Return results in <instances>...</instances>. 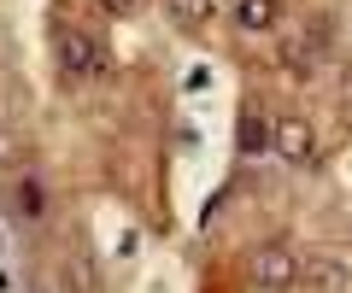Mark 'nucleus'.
<instances>
[{"instance_id": "f257e3e1", "label": "nucleus", "mask_w": 352, "mask_h": 293, "mask_svg": "<svg viewBox=\"0 0 352 293\" xmlns=\"http://www.w3.org/2000/svg\"><path fill=\"white\" fill-rule=\"evenodd\" d=\"M247 276L258 281V288L282 293V288H294V281H300V253H294L288 241H264V246H252Z\"/></svg>"}, {"instance_id": "f03ea898", "label": "nucleus", "mask_w": 352, "mask_h": 293, "mask_svg": "<svg viewBox=\"0 0 352 293\" xmlns=\"http://www.w3.org/2000/svg\"><path fill=\"white\" fill-rule=\"evenodd\" d=\"M59 71L76 77V82L100 77V71H106V47L94 36H82V30H59Z\"/></svg>"}, {"instance_id": "7ed1b4c3", "label": "nucleus", "mask_w": 352, "mask_h": 293, "mask_svg": "<svg viewBox=\"0 0 352 293\" xmlns=\"http://www.w3.org/2000/svg\"><path fill=\"white\" fill-rule=\"evenodd\" d=\"M300 281L317 288V293H352V264L340 253H323V246H317V253L300 258Z\"/></svg>"}, {"instance_id": "20e7f679", "label": "nucleus", "mask_w": 352, "mask_h": 293, "mask_svg": "<svg viewBox=\"0 0 352 293\" xmlns=\"http://www.w3.org/2000/svg\"><path fill=\"white\" fill-rule=\"evenodd\" d=\"M270 147H276L288 165H311L317 159V129L305 124V117H276V124H270Z\"/></svg>"}, {"instance_id": "39448f33", "label": "nucleus", "mask_w": 352, "mask_h": 293, "mask_svg": "<svg viewBox=\"0 0 352 293\" xmlns=\"http://www.w3.org/2000/svg\"><path fill=\"white\" fill-rule=\"evenodd\" d=\"M323 47H329V30L323 24L300 30V36L288 41V65H294V71H317V65H323Z\"/></svg>"}, {"instance_id": "423d86ee", "label": "nucleus", "mask_w": 352, "mask_h": 293, "mask_svg": "<svg viewBox=\"0 0 352 293\" xmlns=\"http://www.w3.org/2000/svg\"><path fill=\"white\" fill-rule=\"evenodd\" d=\"M235 147H241L247 159H252V153H270V117L247 106V112L235 117Z\"/></svg>"}, {"instance_id": "0eeeda50", "label": "nucleus", "mask_w": 352, "mask_h": 293, "mask_svg": "<svg viewBox=\"0 0 352 293\" xmlns=\"http://www.w3.org/2000/svg\"><path fill=\"white\" fill-rule=\"evenodd\" d=\"M235 24L247 30V36L276 30V24H282V0H235Z\"/></svg>"}, {"instance_id": "6e6552de", "label": "nucleus", "mask_w": 352, "mask_h": 293, "mask_svg": "<svg viewBox=\"0 0 352 293\" xmlns=\"http://www.w3.org/2000/svg\"><path fill=\"white\" fill-rule=\"evenodd\" d=\"M217 12V0H170V18H176V24H206V18H212Z\"/></svg>"}, {"instance_id": "1a4fd4ad", "label": "nucleus", "mask_w": 352, "mask_h": 293, "mask_svg": "<svg viewBox=\"0 0 352 293\" xmlns=\"http://www.w3.org/2000/svg\"><path fill=\"white\" fill-rule=\"evenodd\" d=\"M100 12H112V18H129V12H141V0H100Z\"/></svg>"}, {"instance_id": "9d476101", "label": "nucleus", "mask_w": 352, "mask_h": 293, "mask_svg": "<svg viewBox=\"0 0 352 293\" xmlns=\"http://www.w3.org/2000/svg\"><path fill=\"white\" fill-rule=\"evenodd\" d=\"M340 112L352 117V65H346V71H340Z\"/></svg>"}]
</instances>
